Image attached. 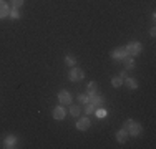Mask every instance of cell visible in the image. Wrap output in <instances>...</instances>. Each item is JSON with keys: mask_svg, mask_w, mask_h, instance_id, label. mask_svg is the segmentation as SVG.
<instances>
[{"mask_svg": "<svg viewBox=\"0 0 156 149\" xmlns=\"http://www.w3.org/2000/svg\"><path fill=\"white\" fill-rule=\"evenodd\" d=\"M90 124H91L90 118H88V116H81V118H78V121H76V129H78V131H87V129L90 128Z\"/></svg>", "mask_w": 156, "mask_h": 149, "instance_id": "obj_7", "label": "cell"}, {"mask_svg": "<svg viewBox=\"0 0 156 149\" xmlns=\"http://www.w3.org/2000/svg\"><path fill=\"white\" fill-rule=\"evenodd\" d=\"M68 78H70V81H81L85 78V71L81 68H78V66H73L68 71Z\"/></svg>", "mask_w": 156, "mask_h": 149, "instance_id": "obj_3", "label": "cell"}, {"mask_svg": "<svg viewBox=\"0 0 156 149\" xmlns=\"http://www.w3.org/2000/svg\"><path fill=\"white\" fill-rule=\"evenodd\" d=\"M70 114H72L73 118H80V106L70 104Z\"/></svg>", "mask_w": 156, "mask_h": 149, "instance_id": "obj_17", "label": "cell"}, {"mask_svg": "<svg viewBox=\"0 0 156 149\" xmlns=\"http://www.w3.org/2000/svg\"><path fill=\"white\" fill-rule=\"evenodd\" d=\"M126 55H128V51H126L125 47H116V48H113V50H111L110 57L113 58V60H123Z\"/></svg>", "mask_w": 156, "mask_h": 149, "instance_id": "obj_6", "label": "cell"}, {"mask_svg": "<svg viewBox=\"0 0 156 149\" xmlns=\"http://www.w3.org/2000/svg\"><path fill=\"white\" fill-rule=\"evenodd\" d=\"M65 116H66V111L63 106H55L53 108V119L62 121V119H65Z\"/></svg>", "mask_w": 156, "mask_h": 149, "instance_id": "obj_8", "label": "cell"}, {"mask_svg": "<svg viewBox=\"0 0 156 149\" xmlns=\"http://www.w3.org/2000/svg\"><path fill=\"white\" fill-rule=\"evenodd\" d=\"M120 76L123 78V80H125V78H126V71H125V70H123V71H120Z\"/></svg>", "mask_w": 156, "mask_h": 149, "instance_id": "obj_24", "label": "cell"}, {"mask_svg": "<svg viewBox=\"0 0 156 149\" xmlns=\"http://www.w3.org/2000/svg\"><path fill=\"white\" fill-rule=\"evenodd\" d=\"M95 114H96V118H105L106 116V109H103V108H96Z\"/></svg>", "mask_w": 156, "mask_h": 149, "instance_id": "obj_21", "label": "cell"}, {"mask_svg": "<svg viewBox=\"0 0 156 149\" xmlns=\"http://www.w3.org/2000/svg\"><path fill=\"white\" fill-rule=\"evenodd\" d=\"M88 101H90L88 95H80V96H78V103H80V104H88Z\"/></svg>", "mask_w": 156, "mask_h": 149, "instance_id": "obj_20", "label": "cell"}, {"mask_svg": "<svg viewBox=\"0 0 156 149\" xmlns=\"http://www.w3.org/2000/svg\"><path fill=\"white\" fill-rule=\"evenodd\" d=\"M115 136H116V141H118V143L125 144L126 141H128L129 134H128V131H126L125 128H121V129H118V131H116V134H115Z\"/></svg>", "mask_w": 156, "mask_h": 149, "instance_id": "obj_9", "label": "cell"}, {"mask_svg": "<svg viewBox=\"0 0 156 149\" xmlns=\"http://www.w3.org/2000/svg\"><path fill=\"white\" fill-rule=\"evenodd\" d=\"M121 61H123V65H125L126 70H133V68L136 66V61H135V58H133L131 55H126V57L121 60Z\"/></svg>", "mask_w": 156, "mask_h": 149, "instance_id": "obj_10", "label": "cell"}, {"mask_svg": "<svg viewBox=\"0 0 156 149\" xmlns=\"http://www.w3.org/2000/svg\"><path fill=\"white\" fill-rule=\"evenodd\" d=\"M9 13H10V9H9V5L5 3V0H0V18H5V17H9Z\"/></svg>", "mask_w": 156, "mask_h": 149, "instance_id": "obj_11", "label": "cell"}, {"mask_svg": "<svg viewBox=\"0 0 156 149\" xmlns=\"http://www.w3.org/2000/svg\"><path fill=\"white\" fill-rule=\"evenodd\" d=\"M15 144H17V139H15V136H9V137L5 139V143H3V147H7V149H12V147H17Z\"/></svg>", "mask_w": 156, "mask_h": 149, "instance_id": "obj_13", "label": "cell"}, {"mask_svg": "<svg viewBox=\"0 0 156 149\" xmlns=\"http://www.w3.org/2000/svg\"><path fill=\"white\" fill-rule=\"evenodd\" d=\"M58 101H60V104H66V106L72 104L73 98H72L68 89H60V93H58Z\"/></svg>", "mask_w": 156, "mask_h": 149, "instance_id": "obj_4", "label": "cell"}, {"mask_svg": "<svg viewBox=\"0 0 156 149\" xmlns=\"http://www.w3.org/2000/svg\"><path fill=\"white\" fill-rule=\"evenodd\" d=\"M10 2H12L13 9H18V7H22L25 3V0H10Z\"/></svg>", "mask_w": 156, "mask_h": 149, "instance_id": "obj_22", "label": "cell"}, {"mask_svg": "<svg viewBox=\"0 0 156 149\" xmlns=\"http://www.w3.org/2000/svg\"><path fill=\"white\" fill-rule=\"evenodd\" d=\"M91 93H98V85L95 81H90L87 86V95H91Z\"/></svg>", "mask_w": 156, "mask_h": 149, "instance_id": "obj_16", "label": "cell"}, {"mask_svg": "<svg viewBox=\"0 0 156 149\" xmlns=\"http://www.w3.org/2000/svg\"><path fill=\"white\" fill-rule=\"evenodd\" d=\"M123 83L129 89H136V88H138V80H135V78H128V76H126L125 80H123Z\"/></svg>", "mask_w": 156, "mask_h": 149, "instance_id": "obj_12", "label": "cell"}, {"mask_svg": "<svg viewBox=\"0 0 156 149\" xmlns=\"http://www.w3.org/2000/svg\"><path fill=\"white\" fill-rule=\"evenodd\" d=\"M65 65L70 66V68H73V66H76V58L72 57V55H66L65 57Z\"/></svg>", "mask_w": 156, "mask_h": 149, "instance_id": "obj_15", "label": "cell"}, {"mask_svg": "<svg viewBox=\"0 0 156 149\" xmlns=\"http://www.w3.org/2000/svg\"><path fill=\"white\" fill-rule=\"evenodd\" d=\"M150 35L153 36V38H154V36H156V30H154V28H151V30H150Z\"/></svg>", "mask_w": 156, "mask_h": 149, "instance_id": "obj_23", "label": "cell"}, {"mask_svg": "<svg viewBox=\"0 0 156 149\" xmlns=\"http://www.w3.org/2000/svg\"><path fill=\"white\" fill-rule=\"evenodd\" d=\"M123 128L128 131L129 136H133V137H138L140 134L143 133V126H141L138 121H133V119H126L125 124H123Z\"/></svg>", "mask_w": 156, "mask_h": 149, "instance_id": "obj_1", "label": "cell"}, {"mask_svg": "<svg viewBox=\"0 0 156 149\" xmlns=\"http://www.w3.org/2000/svg\"><path fill=\"white\" fill-rule=\"evenodd\" d=\"M85 114H88V116H90V114H95V111H96V106H93V104H85Z\"/></svg>", "mask_w": 156, "mask_h": 149, "instance_id": "obj_18", "label": "cell"}, {"mask_svg": "<svg viewBox=\"0 0 156 149\" xmlns=\"http://www.w3.org/2000/svg\"><path fill=\"white\" fill-rule=\"evenodd\" d=\"M88 98H90V104H93L96 108H103L105 106V99H103V96H100L98 93H91V95H88Z\"/></svg>", "mask_w": 156, "mask_h": 149, "instance_id": "obj_5", "label": "cell"}, {"mask_svg": "<svg viewBox=\"0 0 156 149\" xmlns=\"http://www.w3.org/2000/svg\"><path fill=\"white\" fill-rule=\"evenodd\" d=\"M125 48H126V51H128V55H131L133 58H136V57L141 53V51H143V45H141L140 42H136V40L129 42Z\"/></svg>", "mask_w": 156, "mask_h": 149, "instance_id": "obj_2", "label": "cell"}, {"mask_svg": "<svg viewBox=\"0 0 156 149\" xmlns=\"http://www.w3.org/2000/svg\"><path fill=\"white\" fill-rule=\"evenodd\" d=\"M121 85H123V78H121L120 74H116V76L111 78V86L113 88H120Z\"/></svg>", "mask_w": 156, "mask_h": 149, "instance_id": "obj_14", "label": "cell"}, {"mask_svg": "<svg viewBox=\"0 0 156 149\" xmlns=\"http://www.w3.org/2000/svg\"><path fill=\"white\" fill-rule=\"evenodd\" d=\"M9 17L12 18V20H18V18L22 17V13L18 12L17 9H12V10H10V13H9Z\"/></svg>", "mask_w": 156, "mask_h": 149, "instance_id": "obj_19", "label": "cell"}]
</instances>
